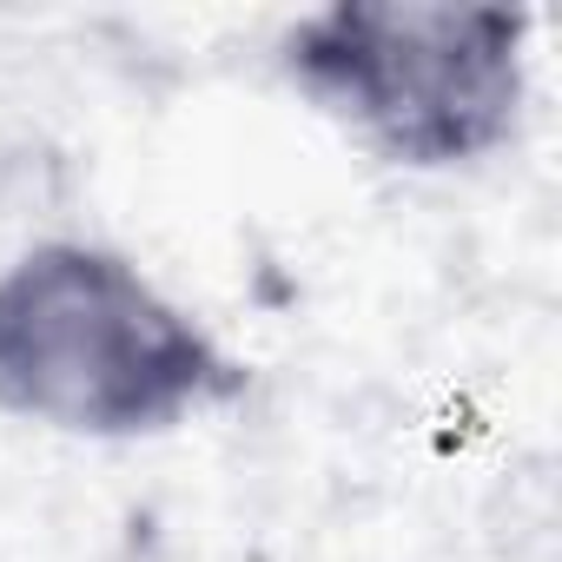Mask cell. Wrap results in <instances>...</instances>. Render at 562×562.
<instances>
[{"instance_id":"1","label":"cell","mask_w":562,"mask_h":562,"mask_svg":"<svg viewBox=\"0 0 562 562\" xmlns=\"http://www.w3.org/2000/svg\"><path fill=\"white\" fill-rule=\"evenodd\" d=\"M245 391V358L133 251L41 238L0 265V417L80 443H146Z\"/></svg>"},{"instance_id":"2","label":"cell","mask_w":562,"mask_h":562,"mask_svg":"<svg viewBox=\"0 0 562 562\" xmlns=\"http://www.w3.org/2000/svg\"><path fill=\"white\" fill-rule=\"evenodd\" d=\"M522 8L331 0L278 34L292 93L404 172H463L516 146L529 113Z\"/></svg>"}]
</instances>
